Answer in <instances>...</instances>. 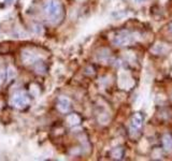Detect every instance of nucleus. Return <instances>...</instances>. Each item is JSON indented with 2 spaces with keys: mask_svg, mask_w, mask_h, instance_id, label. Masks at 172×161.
Returning <instances> with one entry per match:
<instances>
[{
  "mask_svg": "<svg viewBox=\"0 0 172 161\" xmlns=\"http://www.w3.org/2000/svg\"><path fill=\"white\" fill-rule=\"evenodd\" d=\"M44 12H45V15L47 16V18L53 23H58L63 17V4L57 0L47 1L45 7H44Z\"/></svg>",
  "mask_w": 172,
  "mask_h": 161,
  "instance_id": "nucleus-1",
  "label": "nucleus"
},
{
  "mask_svg": "<svg viewBox=\"0 0 172 161\" xmlns=\"http://www.w3.org/2000/svg\"><path fill=\"white\" fill-rule=\"evenodd\" d=\"M30 99L29 97L25 94V92L18 91L15 92L12 97H11L10 103L12 106L16 108V109H22V108H25L26 105L29 104Z\"/></svg>",
  "mask_w": 172,
  "mask_h": 161,
  "instance_id": "nucleus-2",
  "label": "nucleus"
},
{
  "mask_svg": "<svg viewBox=\"0 0 172 161\" xmlns=\"http://www.w3.org/2000/svg\"><path fill=\"white\" fill-rule=\"evenodd\" d=\"M20 58H22V63L26 66H29V65H35L39 61V57L37 56V54L30 52V51H23L22 54H20Z\"/></svg>",
  "mask_w": 172,
  "mask_h": 161,
  "instance_id": "nucleus-3",
  "label": "nucleus"
},
{
  "mask_svg": "<svg viewBox=\"0 0 172 161\" xmlns=\"http://www.w3.org/2000/svg\"><path fill=\"white\" fill-rule=\"evenodd\" d=\"M114 42L118 45H126L130 42V36L127 32H122L119 36H117L114 40Z\"/></svg>",
  "mask_w": 172,
  "mask_h": 161,
  "instance_id": "nucleus-4",
  "label": "nucleus"
},
{
  "mask_svg": "<svg viewBox=\"0 0 172 161\" xmlns=\"http://www.w3.org/2000/svg\"><path fill=\"white\" fill-rule=\"evenodd\" d=\"M57 109L61 113H67L70 110V102L67 99H59L57 102Z\"/></svg>",
  "mask_w": 172,
  "mask_h": 161,
  "instance_id": "nucleus-5",
  "label": "nucleus"
},
{
  "mask_svg": "<svg viewBox=\"0 0 172 161\" xmlns=\"http://www.w3.org/2000/svg\"><path fill=\"white\" fill-rule=\"evenodd\" d=\"M131 125H133V127H135V128H139V127H141V125H142V122H143V117L142 115H140V114H136V115L133 116V120H131Z\"/></svg>",
  "mask_w": 172,
  "mask_h": 161,
  "instance_id": "nucleus-6",
  "label": "nucleus"
},
{
  "mask_svg": "<svg viewBox=\"0 0 172 161\" xmlns=\"http://www.w3.org/2000/svg\"><path fill=\"white\" fill-rule=\"evenodd\" d=\"M6 79H7V72H6V69L4 67L0 68V87H2V85L6 82Z\"/></svg>",
  "mask_w": 172,
  "mask_h": 161,
  "instance_id": "nucleus-7",
  "label": "nucleus"
},
{
  "mask_svg": "<svg viewBox=\"0 0 172 161\" xmlns=\"http://www.w3.org/2000/svg\"><path fill=\"white\" fill-rule=\"evenodd\" d=\"M79 120H80V118L76 115H74V114H72V115H70L69 117H68V122H69L71 125H75V124H78Z\"/></svg>",
  "mask_w": 172,
  "mask_h": 161,
  "instance_id": "nucleus-8",
  "label": "nucleus"
},
{
  "mask_svg": "<svg viewBox=\"0 0 172 161\" xmlns=\"http://www.w3.org/2000/svg\"><path fill=\"white\" fill-rule=\"evenodd\" d=\"M165 146L167 147V149H171L172 147V141H171V139L169 138V136H166L165 138Z\"/></svg>",
  "mask_w": 172,
  "mask_h": 161,
  "instance_id": "nucleus-9",
  "label": "nucleus"
}]
</instances>
